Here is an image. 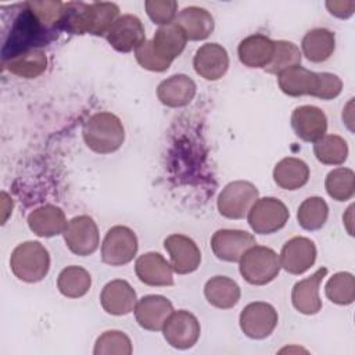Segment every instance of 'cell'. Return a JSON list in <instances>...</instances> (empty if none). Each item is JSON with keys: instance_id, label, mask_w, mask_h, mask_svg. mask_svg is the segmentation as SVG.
I'll use <instances>...</instances> for the list:
<instances>
[{"instance_id": "5bb4252c", "label": "cell", "mask_w": 355, "mask_h": 355, "mask_svg": "<svg viewBox=\"0 0 355 355\" xmlns=\"http://www.w3.org/2000/svg\"><path fill=\"white\" fill-rule=\"evenodd\" d=\"M316 254V245L311 239L295 236L282 247L280 265L290 275H302L315 263Z\"/></svg>"}, {"instance_id": "8d00e7d4", "label": "cell", "mask_w": 355, "mask_h": 355, "mask_svg": "<svg viewBox=\"0 0 355 355\" xmlns=\"http://www.w3.org/2000/svg\"><path fill=\"white\" fill-rule=\"evenodd\" d=\"M133 352L130 338L119 330H108L97 337L94 355H130Z\"/></svg>"}, {"instance_id": "d6986e66", "label": "cell", "mask_w": 355, "mask_h": 355, "mask_svg": "<svg viewBox=\"0 0 355 355\" xmlns=\"http://www.w3.org/2000/svg\"><path fill=\"white\" fill-rule=\"evenodd\" d=\"M327 275V268L322 266L311 276L297 282L291 291V302L294 308L304 315H315L322 309L319 287Z\"/></svg>"}, {"instance_id": "5b68a950", "label": "cell", "mask_w": 355, "mask_h": 355, "mask_svg": "<svg viewBox=\"0 0 355 355\" xmlns=\"http://www.w3.org/2000/svg\"><path fill=\"white\" fill-rule=\"evenodd\" d=\"M290 212L283 201L276 197L258 198L247 214L250 227L258 234H272L283 229Z\"/></svg>"}, {"instance_id": "277c9868", "label": "cell", "mask_w": 355, "mask_h": 355, "mask_svg": "<svg viewBox=\"0 0 355 355\" xmlns=\"http://www.w3.org/2000/svg\"><path fill=\"white\" fill-rule=\"evenodd\" d=\"M243 279L254 286H263L275 280L282 269L277 252L265 245L250 247L239 261Z\"/></svg>"}, {"instance_id": "836d02e7", "label": "cell", "mask_w": 355, "mask_h": 355, "mask_svg": "<svg viewBox=\"0 0 355 355\" xmlns=\"http://www.w3.org/2000/svg\"><path fill=\"white\" fill-rule=\"evenodd\" d=\"M327 194L336 201H347L355 193V173L349 168H336L330 171L324 180Z\"/></svg>"}, {"instance_id": "ab89813d", "label": "cell", "mask_w": 355, "mask_h": 355, "mask_svg": "<svg viewBox=\"0 0 355 355\" xmlns=\"http://www.w3.org/2000/svg\"><path fill=\"white\" fill-rule=\"evenodd\" d=\"M318 75H319V82H318V89L313 97H318L320 100L336 98L343 90L341 79L337 75L330 72H318Z\"/></svg>"}, {"instance_id": "d590c367", "label": "cell", "mask_w": 355, "mask_h": 355, "mask_svg": "<svg viewBox=\"0 0 355 355\" xmlns=\"http://www.w3.org/2000/svg\"><path fill=\"white\" fill-rule=\"evenodd\" d=\"M301 58H302V54L295 43L288 40H275L273 57L268 64V67H265L263 69L268 73L279 75L284 69H288L295 65H301Z\"/></svg>"}, {"instance_id": "6da1fadb", "label": "cell", "mask_w": 355, "mask_h": 355, "mask_svg": "<svg viewBox=\"0 0 355 355\" xmlns=\"http://www.w3.org/2000/svg\"><path fill=\"white\" fill-rule=\"evenodd\" d=\"M118 17L119 7L115 3L69 1L64 6L61 28L72 35L103 36L107 35Z\"/></svg>"}, {"instance_id": "cb8c5ba5", "label": "cell", "mask_w": 355, "mask_h": 355, "mask_svg": "<svg viewBox=\"0 0 355 355\" xmlns=\"http://www.w3.org/2000/svg\"><path fill=\"white\" fill-rule=\"evenodd\" d=\"M68 222L64 211L53 204L42 205L28 215L29 229L39 237H53L64 233Z\"/></svg>"}, {"instance_id": "60d3db41", "label": "cell", "mask_w": 355, "mask_h": 355, "mask_svg": "<svg viewBox=\"0 0 355 355\" xmlns=\"http://www.w3.org/2000/svg\"><path fill=\"white\" fill-rule=\"evenodd\" d=\"M326 8L329 10V12L331 15L341 18V19H347L354 14L355 1H352V0H348V1L330 0V1H326Z\"/></svg>"}, {"instance_id": "e0dca14e", "label": "cell", "mask_w": 355, "mask_h": 355, "mask_svg": "<svg viewBox=\"0 0 355 355\" xmlns=\"http://www.w3.org/2000/svg\"><path fill=\"white\" fill-rule=\"evenodd\" d=\"M193 67L197 75L205 80H218L227 72L229 54L226 49L218 43H205L197 49Z\"/></svg>"}, {"instance_id": "ffe728a7", "label": "cell", "mask_w": 355, "mask_h": 355, "mask_svg": "<svg viewBox=\"0 0 355 355\" xmlns=\"http://www.w3.org/2000/svg\"><path fill=\"white\" fill-rule=\"evenodd\" d=\"M100 302L107 313L114 316H123L135 311L137 295L126 280L115 279L103 287Z\"/></svg>"}, {"instance_id": "9c48e42d", "label": "cell", "mask_w": 355, "mask_h": 355, "mask_svg": "<svg viewBox=\"0 0 355 355\" xmlns=\"http://www.w3.org/2000/svg\"><path fill=\"white\" fill-rule=\"evenodd\" d=\"M201 333L198 319L189 311H173L166 319L162 334L166 343L176 349H189L198 341Z\"/></svg>"}, {"instance_id": "3957f363", "label": "cell", "mask_w": 355, "mask_h": 355, "mask_svg": "<svg viewBox=\"0 0 355 355\" xmlns=\"http://www.w3.org/2000/svg\"><path fill=\"white\" fill-rule=\"evenodd\" d=\"M11 272L22 282L36 283L46 277L50 269V255L39 241L18 244L10 257Z\"/></svg>"}, {"instance_id": "e575fe53", "label": "cell", "mask_w": 355, "mask_h": 355, "mask_svg": "<svg viewBox=\"0 0 355 355\" xmlns=\"http://www.w3.org/2000/svg\"><path fill=\"white\" fill-rule=\"evenodd\" d=\"M326 297L337 305H349L355 300V279L349 272L334 273L324 286Z\"/></svg>"}, {"instance_id": "ba28073f", "label": "cell", "mask_w": 355, "mask_h": 355, "mask_svg": "<svg viewBox=\"0 0 355 355\" xmlns=\"http://www.w3.org/2000/svg\"><path fill=\"white\" fill-rule=\"evenodd\" d=\"M279 322L277 311L273 305L255 301L243 308L239 316L241 331L252 340H263L269 337L276 329Z\"/></svg>"}, {"instance_id": "8992f818", "label": "cell", "mask_w": 355, "mask_h": 355, "mask_svg": "<svg viewBox=\"0 0 355 355\" xmlns=\"http://www.w3.org/2000/svg\"><path fill=\"white\" fill-rule=\"evenodd\" d=\"M258 189L251 182H230L218 196V211L227 219H243L258 200Z\"/></svg>"}, {"instance_id": "9a60e30c", "label": "cell", "mask_w": 355, "mask_h": 355, "mask_svg": "<svg viewBox=\"0 0 355 355\" xmlns=\"http://www.w3.org/2000/svg\"><path fill=\"white\" fill-rule=\"evenodd\" d=\"M173 312L172 302L158 294H150L140 298L135 306V318L140 327L150 331L162 330L166 319Z\"/></svg>"}, {"instance_id": "30bf717a", "label": "cell", "mask_w": 355, "mask_h": 355, "mask_svg": "<svg viewBox=\"0 0 355 355\" xmlns=\"http://www.w3.org/2000/svg\"><path fill=\"white\" fill-rule=\"evenodd\" d=\"M64 241L67 247L79 257H87L96 252L100 244V234L96 222L89 215H79L72 218L65 230Z\"/></svg>"}, {"instance_id": "4fadbf2b", "label": "cell", "mask_w": 355, "mask_h": 355, "mask_svg": "<svg viewBox=\"0 0 355 355\" xmlns=\"http://www.w3.org/2000/svg\"><path fill=\"white\" fill-rule=\"evenodd\" d=\"M164 247L169 254L171 266L178 275H187L198 269L201 251L196 241L184 234H171L164 240Z\"/></svg>"}, {"instance_id": "7bdbcfd3", "label": "cell", "mask_w": 355, "mask_h": 355, "mask_svg": "<svg viewBox=\"0 0 355 355\" xmlns=\"http://www.w3.org/2000/svg\"><path fill=\"white\" fill-rule=\"evenodd\" d=\"M352 209H354V205H351L348 209H347V215L343 216V220L347 226V230L349 234H352Z\"/></svg>"}, {"instance_id": "83f0119b", "label": "cell", "mask_w": 355, "mask_h": 355, "mask_svg": "<svg viewBox=\"0 0 355 355\" xmlns=\"http://www.w3.org/2000/svg\"><path fill=\"white\" fill-rule=\"evenodd\" d=\"M273 180L284 190L301 189L309 180V166L295 157L283 158L273 168Z\"/></svg>"}, {"instance_id": "1f68e13d", "label": "cell", "mask_w": 355, "mask_h": 355, "mask_svg": "<svg viewBox=\"0 0 355 355\" xmlns=\"http://www.w3.org/2000/svg\"><path fill=\"white\" fill-rule=\"evenodd\" d=\"M329 216V205L322 197H309L298 207V225L309 232L319 230L324 226Z\"/></svg>"}, {"instance_id": "f35d334b", "label": "cell", "mask_w": 355, "mask_h": 355, "mask_svg": "<svg viewBox=\"0 0 355 355\" xmlns=\"http://www.w3.org/2000/svg\"><path fill=\"white\" fill-rule=\"evenodd\" d=\"M136 61L140 64L141 68L151 71V72H164L171 67V61L162 58L153 47L151 40H144L136 50H135Z\"/></svg>"}, {"instance_id": "d4e9b609", "label": "cell", "mask_w": 355, "mask_h": 355, "mask_svg": "<svg viewBox=\"0 0 355 355\" xmlns=\"http://www.w3.org/2000/svg\"><path fill=\"white\" fill-rule=\"evenodd\" d=\"M4 68L25 79L40 76L47 68V55L42 49H29L3 58Z\"/></svg>"}, {"instance_id": "52a82bcc", "label": "cell", "mask_w": 355, "mask_h": 355, "mask_svg": "<svg viewBox=\"0 0 355 355\" xmlns=\"http://www.w3.org/2000/svg\"><path fill=\"white\" fill-rule=\"evenodd\" d=\"M137 237L135 232L122 225L112 226L101 244V259L111 266L129 263L137 254Z\"/></svg>"}, {"instance_id": "ac0fdd59", "label": "cell", "mask_w": 355, "mask_h": 355, "mask_svg": "<svg viewBox=\"0 0 355 355\" xmlns=\"http://www.w3.org/2000/svg\"><path fill=\"white\" fill-rule=\"evenodd\" d=\"M135 272L139 280L153 287H166L173 284V269L159 252H146L135 262Z\"/></svg>"}, {"instance_id": "f1b7e54d", "label": "cell", "mask_w": 355, "mask_h": 355, "mask_svg": "<svg viewBox=\"0 0 355 355\" xmlns=\"http://www.w3.org/2000/svg\"><path fill=\"white\" fill-rule=\"evenodd\" d=\"M186 42H187V37L183 29L175 21L172 24L159 26L155 31L154 37L151 39L154 50L162 58L171 62L183 53L186 47Z\"/></svg>"}, {"instance_id": "7a4b0ae2", "label": "cell", "mask_w": 355, "mask_h": 355, "mask_svg": "<svg viewBox=\"0 0 355 355\" xmlns=\"http://www.w3.org/2000/svg\"><path fill=\"white\" fill-rule=\"evenodd\" d=\"M82 136L92 151L111 154L123 144L125 129L116 115L111 112H96L83 123Z\"/></svg>"}, {"instance_id": "603a6c76", "label": "cell", "mask_w": 355, "mask_h": 355, "mask_svg": "<svg viewBox=\"0 0 355 355\" xmlns=\"http://www.w3.org/2000/svg\"><path fill=\"white\" fill-rule=\"evenodd\" d=\"M319 75L318 72L309 71L301 65L291 67L282 71L277 75V83L280 90L290 97L312 96L318 89Z\"/></svg>"}, {"instance_id": "7c38bea8", "label": "cell", "mask_w": 355, "mask_h": 355, "mask_svg": "<svg viewBox=\"0 0 355 355\" xmlns=\"http://www.w3.org/2000/svg\"><path fill=\"white\" fill-rule=\"evenodd\" d=\"M105 39L116 51L129 53L146 40L144 25L136 15L123 14L115 19Z\"/></svg>"}, {"instance_id": "2e32d148", "label": "cell", "mask_w": 355, "mask_h": 355, "mask_svg": "<svg viewBox=\"0 0 355 355\" xmlns=\"http://www.w3.org/2000/svg\"><path fill=\"white\" fill-rule=\"evenodd\" d=\"M291 128L301 140L315 143L326 135L327 118L315 105H300L291 114Z\"/></svg>"}, {"instance_id": "44dd1931", "label": "cell", "mask_w": 355, "mask_h": 355, "mask_svg": "<svg viewBox=\"0 0 355 355\" xmlns=\"http://www.w3.org/2000/svg\"><path fill=\"white\" fill-rule=\"evenodd\" d=\"M197 86L194 80L183 73L172 75L162 80L157 87L158 100L171 108L184 107L194 98Z\"/></svg>"}, {"instance_id": "74e56055", "label": "cell", "mask_w": 355, "mask_h": 355, "mask_svg": "<svg viewBox=\"0 0 355 355\" xmlns=\"http://www.w3.org/2000/svg\"><path fill=\"white\" fill-rule=\"evenodd\" d=\"M144 7L148 18L159 26L172 24L178 14V1L175 0H147Z\"/></svg>"}, {"instance_id": "d6a6232c", "label": "cell", "mask_w": 355, "mask_h": 355, "mask_svg": "<svg viewBox=\"0 0 355 355\" xmlns=\"http://www.w3.org/2000/svg\"><path fill=\"white\" fill-rule=\"evenodd\" d=\"M313 154L324 165H341L348 157V144L338 135H324L315 141Z\"/></svg>"}, {"instance_id": "f546056e", "label": "cell", "mask_w": 355, "mask_h": 355, "mask_svg": "<svg viewBox=\"0 0 355 355\" xmlns=\"http://www.w3.org/2000/svg\"><path fill=\"white\" fill-rule=\"evenodd\" d=\"M207 301L219 309L233 308L241 295L239 284L226 276H214L204 286Z\"/></svg>"}, {"instance_id": "4316f807", "label": "cell", "mask_w": 355, "mask_h": 355, "mask_svg": "<svg viewBox=\"0 0 355 355\" xmlns=\"http://www.w3.org/2000/svg\"><path fill=\"white\" fill-rule=\"evenodd\" d=\"M302 53L311 62L327 61L336 49L334 32L326 28H315L305 33L301 42Z\"/></svg>"}, {"instance_id": "4dcf8cb0", "label": "cell", "mask_w": 355, "mask_h": 355, "mask_svg": "<svg viewBox=\"0 0 355 355\" xmlns=\"http://www.w3.org/2000/svg\"><path fill=\"white\" fill-rule=\"evenodd\" d=\"M92 286L90 273L76 265L67 266L62 269L57 279V288L67 298H80L83 297Z\"/></svg>"}, {"instance_id": "8fae6325", "label": "cell", "mask_w": 355, "mask_h": 355, "mask_svg": "<svg viewBox=\"0 0 355 355\" xmlns=\"http://www.w3.org/2000/svg\"><path fill=\"white\" fill-rule=\"evenodd\" d=\"M255 244V237L240 229H219L211 239L214 255L225 262H239L244 252Z\"/></svg>"}, {"instance_id": "484cf974", "label": "cell", "mask_w": 355, "mask_h": 355, "mask_svg": "<svg viewBox=\"0 0 355 355\" xmlns=\"http://www.w3.org/2000/svg\"><path fill=\"white\" fill-rule=\"evenodd\" d=\"M175 22L183 29L187 40H204L207 39L215 28L214 17L211 12L202 7L190 6L183 8L178 15Z\"/></svg>"}, {"instance_id": "7402d4cb", "label": "cell", "mask_w": 355, "mask_h": 355, "mask_svg": "<svg viewBox=\"0 0 355 355\" xmlns=\"http://www.w3.org/2000/svg\"><path fill=\"white\" fill-rule=\"evenodd\" d=\"M273 53L275 40L261 33H254L244 37L237 47L240 62L248 68L268 67L273 57Z\"/></svg>"}, {"instance_id": "b9f144b4", "label": "cell", "mask_w": 355, "mask_h": 355, "mask_svg": "<svg viewBox=\"0 0 355 355\" xmlns=\"http://www.w3.org/2000/svg\"><path fill=\"white\" fill-rule=\"evenodd\" d=\"M1 197H3V212H4V215H3V223L6 222V219H7V216H8V214L10 212H12V204H10V197L7 196V193H1Z\"/></svg>"}]
</instances>
